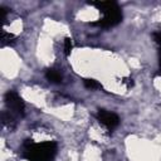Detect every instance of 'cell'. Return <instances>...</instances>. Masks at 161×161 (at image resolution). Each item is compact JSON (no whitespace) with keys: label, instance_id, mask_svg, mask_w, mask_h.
<instances>
[{"label":"cell","instance_id":"1","mask_svg":"<svg viewBox=\"0 0 161 161\" xmlns=\"http://www.w3.org/2000/svg\"><path fill=\"white\" fill-rule=\"evenodd\" d=\"M21 150L23 157L29 161H53L57 155V143L54 141L35 143L31 140H25Z\"/></svg>","mask_w":161,"mask_h":161},{"label":"cell","instance_id":"2","mask_svg":"<svg viewBox=\"0 0 161 161\" xmlns=\"http://www.w3.org/2000/svg\"><path fill=\"white\" fill-rule=\"evenodd\" d=\"M89 4L96 6L103 14V16L98 21L92 23V25L107 29V28H112L122 21V10L117 3H114V1H92Z\"/></svg>","mask_w":161,"mask_h":161},{"label":"cell","instance_id":"3","mask_svg":"<svg viewBox=\"0 0 161 161\" xmlns=\"http://www.w3.org/2000/svg\"><path fill=\"white\" fill-rule=\"evenodd\" d=\"M5 104L14 116L16 117H24L25 114V103L23 98L15 92V91H8L5 93Z\"/></svg>","mask_w":161,"mask_h":161},{"label":"cell","instance_id":"4","mask_svg":"<svg viewBox=\"0 0 161 161\" xmlns=\"http://www.w3.org/2000/svg\"><path fill=\"white\" fill-rule=\"evenodd\" d=\"M96 116H97L98 122L102 123L108 130H113L119 125V117L113 112H109L106 109H98Z\"/></svg>","mask_w":161,"mask_h":161},{"label":"cell","instance_id":"5","mask_svg":"<svg viewBox=\"0 0 161 161\" xmlns=\"http://www.w3.org/2000/svg\"><path fill=\"white\" fill-rule=\"evenodd\" d=\"M45 78H47L50 83H55V84L60 83L62 79H63L60 72H58V70L54 69V68H49V69H47V72H45Z\"/></svg>","mask_w":161,"mask_h":161},{"label":"cell","instance_id":"6","mask_svg":"<svg viewBox=\"0 0 161 161\" xmlns=\"http://www.w3.org/2000/svg\"><path fill=\"white\" fill-rule=\"evenodd\" d=\"M15 117L11 112L9 111H4L3 114H1V121H3V125L9 127V128H14L15 125H16V121H15Z\"/></svg>","mask_w":161,"mask_h":161},{"label":"cell","instance_id":"7","mask_svg":"<svg viewBox=\"0 0 161 161\" xmlns=\"http://www.w3.org/2000/svg\"><path fill=\"white\" fill-rule=\"evenodd\" d=\"M0 42H1V45L5 47V45H11L15 43V36L10 33H6L5 30H1V34H0Z\"/></svg>","mask_w":161,"mask_h":161},{"label":"cell","instance_id":"8","mask_svg":"<svg viewBox=\"0 0 161 161\" xmlns=\"http://www.w3.org/2000/svg\"><path fill=\"white\" fill-rule=\"evenodd\" d=\"M83 83H84V86H86V88H88V89H99V88H102V86H101V83L99 82H97L96 79H92V78H86L84 80H83Z\"/></svg>","mask_w":161,"mask_h":161},{"label":"cell","instance_id":"9","mask_svg":"<svg viewBox=\"0 0 161 161\" xmlns=\"http://www.w3.org/2000/svg\"><path fill=\"white\" fill-rule=\"evenodd\" d=\"M63 49H64V54H65V55H69V54L72 53L73 44H72V39H70V38H65V39H64Z\"/></svg>","mask_w":161,"mask_h":161}]
</instances>
